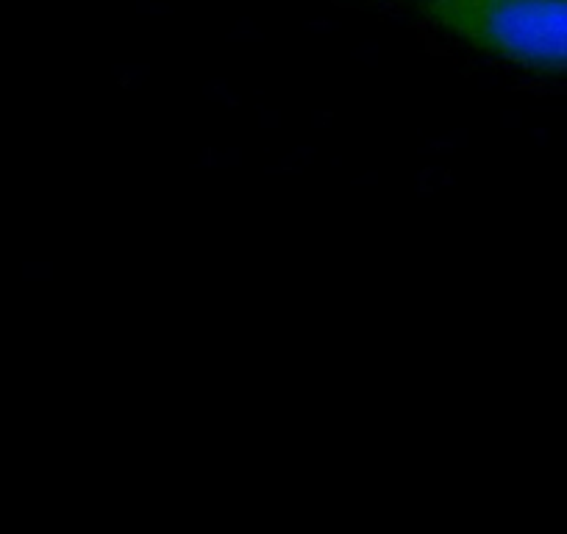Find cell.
Instances as JSON below:
<instances>
[{
    "instance_id": "cell-1",
    "label": "cell",
    "mask_w": 567,
    "mask_h": 534,
    "mask_svg": "<svg viewBox=\"0 0 567 534\" xmlns=\"http://www.w3.org/2000/svg\"><path fill=\"white\" fill-rule=\"evenodd\" d=\"M420 8L506 61L567 73V0H420Z\"/></svg>"
}]
</instances>
